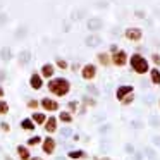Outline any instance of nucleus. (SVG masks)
Masks as SVG:
<instances>
[{"instance_id":"obj_32","label":"nucleus","mask_w":160,"mask_h":160,"mask_svg":"<svg viewBox=\"0 0 160 160\" xmlns=\"http://www.w3.org/2000/svg\"><path fill=\"white\" fill-rule=\"evenodd\" d=\"M78 69H81L79 64H72V66H71V71H78Z\"/></svg>"},{"instance_id":"obj_16","label":"nucleus","mask_w":160,"mask_h":160,"mask_svg":"<svg viewBox=\"0 0 160 160\" xmlns=\"http://www.w3.org/2000/svg\"><path fill=\"white\" fill-rule=\"evenodd\" d=\"M31 121L35 122V124H45L47 122V115L45 114H40V112H35L31 117Z\"/></svg>"},{"instance_id":"obj_15","label":"nucleus","mask_w":160,"mask_h":160,"mask_svg":"<svg viewBox=\"0 0 160 160\" xmlns=\"http://www.w3.org/2000/svg\"><path fill=\"white\" fill-rule=\"evenodd\" d=\"M18 155H19L21 160H31V157H29V150L26 148V146H22V145L18 146Z\"/></svg>"},{"instance_id":"obj_14","label":"nucleus","mask_w":160,"mask_h":160,"mask_svg":"<svg viewBox=\"0 0 160 160\" xmlns=\"http://www.w3.org/2000/svg\"><path fill=\"white\" fill-rule=\"evenodd\" d=\"M67 157L69 158H72V160H78V158H86V152L84 150H72V152H69L67 153Z\"/></svg>"},{"instance_id":"obj_29","label":"nucleus","mask_w":160,"mask_h":160,"mask_svg":"<svg viewBox=\"0 0 160 160\" xmlns=\"http://www.w3.org/2000/svg\"><path fill=\"white\" fill-rule=\"evenodd\" d=\"M38 105H40V103H38L36 100H29V102H28V107H29V108H38Z\"/></svg>"},{"instance_id":"obj_28","label":"nucleus","mask_w":160,"mask_h":160,"mask_svg":"<svg viewBox=\"0 0 160 160\" xmlns=\"http://www.w3.org/2000/svg\"><path fill=\"white\" fill-rule=\"evenodd\" d=\"M86 43H88V45H97V43H98V38H95V36H90V38L86 40Z\"/></svg>"},{"instance_id":"obj_31","label":"nucleus","mask_w":160,"mask_h":160,"mask_svg":"<svg viewBox=\"0 0 160 160\" xmlns=\"http://www.w3.org/2000/svg\"><path fill=\"white\" fill-rule=\"evenodd\" d=\"M0 128H2V131H5V132H7L9 129H11V126H9L7 122H2V126H0Z\"/></svg>"},{"instance_id":"obj_19","label":"nucleus","mask_w":160,"mask_h":160,"mask_svg":"<svg viewBox=\"0 0 160 160\" xmlns=\"http://www.w3.org/2000/svg\"><path fill=\"white\" fill-rule=\"evenodd\" d=\"M100 24L102 22L98 21V19H90V21H88V28L90 29H100Z\"/></svg>"},{"instance_id":"obj_26","label":"nucleus","mask_w":160,"mask_h":160,"mask_svg":"<svg viewBox=\"0 0 160 160\" xmlns=\"http://www.w3.org/2000/svg\"><path fill=\"white\" fill-rule=\"evenodd\" d=\"M67 107H69L71 112H76L78 110V102H69V105H67Z\"/></svg>"},{"instance_id":"obj_1","label":"nucleus","mask_w":160,"mask_h":160,"mask_svg":"<svg viewBox=\"0 0 160 160\" xmlns=\"http://www.w3.org/2000/svg\"><path fill=\"white\" fill-rule=\"evenodd\" d=\"M129 67H131L132 72H136L138 76H143V74L150 72V62L146 57H143L141 53H132L129 55Z\"/></svg>"},{"instance_id":"obj_12","label":"nucleus","mask_w":160,"mask_h":160,"mask_svg":"<svg viewBox=\"0 0 160 160\" xmlns=\"http://www.w3.org/2000/svg\"><path fill=\"white\" fill-rule=\"evenodd\" d=\"M148 74H150V81L158 86V84H160V69H158V67H152Z\"/></svg>"},{"instance_id":"obj_18","label":"nucleus","mask_w":160,"mask_h":160,"mask_svg":"<svg viewBox=\"0 0 160 160\" xmlns=\"http://www.w3.org/2000/svg\"><path fill=\"white\" fill-rule=\"evenodd\" d=\"M59 119L62 122H66V124H71V122H72V115H71V112H60Z\"/></svg>"},{"instance_id":"obj_9","label":"nucleus","mask_w":160,"mask_h":160,"mask_svg":"<svg viewBox=\"0 0 160 160\" xmlns=\"http://www.w3.org/2000/svg\"><path fill=\"white\" fill-rule=\"evenodd\" d=\"M29 86H31L33 90H42V86H43V78H42V74L33 72L31 78H29Z\"/></svg>"},{"instance_id":"obj_36","label":"nucleus","mask_w":160,"mask_h":160,"mask_svg":"<svg viewBox=\"0 0 160 160\" xmlns=\"http://www.w3.org/2000/svg\"><path fill=\"white\" fill-rule=\"evenodd\" d=\"M2 97H4V88L0 86V98H2Z\"/></svg>"},{"instance_id":"obj_24","label":"nucleus","mask_w":160,"mask_h":160,"mask_svg":"<svg viewBox=\"0 0 160 160\" xmlns=\"http://www.w3.org/2000/svg\"><path fill=\"white\" fill-rule=\"evenodd\" d=\"M152 60L155 64V67H160V53H152Z\"/></svg>"},{"instance_id":"obj_35","label":"nucleus","mask_w":160,"mask_h":160,"mask_svg":"<svg viewBox=\"0 0 160 160\" xmlns=\"http://www.w3.org/2000/svg\"><path fill=\"white\" fill-rule=\"evenodd\" d=\"M4 19H7V18H5V14H0V24L4 22Z\"/></svg>"},{"instance_id":"obj_25","label":"nucleus","mask_w":160,"mask_h":160,"mask_svg":"<svg viewBox=\"0 0 160 160\" xmlns=\"http://www.w3.org/2000/svg\"><path fill=\"white\" fill-rule=\"evenodd\" d=\"M2 59H5V60L11 59V50H9V48H4V50H2Z\"/></svg>"},{"instance_id":"obj_8","label":"nucleus","mask_w":160,"mask_h":160,"mask_svg":"<svg viewBox=\"0 0 160 160\" xmlns=\"http://www.w3.org/2000/svg\"><path fill=\"white\" fill-rule=\"evenodd\" d=\"M40 103H42V107L45 108V110H48V112L59 110V102H57V100H52V98H43Z\"/></svg>"},{"instance_id":"obj_6","label":"nucleus","mask_w":160,"mask_h":160,"mask_svg":"<svg viewBox=\"0 0 160 160\" xmlns=\"http://www.w3.org/2000/svg\"><path fill=\"white\" fill-rule=\"evenodd\" d=\"M134 93V88H132V84H121V86H117V90H115V98H117L119 102H122L126 97H129V95Z\"/></svg>"},{"instance_id":"obj_2","label":"nucleus","mask_w":160,"mask_h":160,"mask_svg":"<svg viewBox=\"0 0 160 160\" xmlns=\"http://www.w3.org/2000/svg\"><path fill=\"white\" fill-rule=\"evenodd\" d=\"M48 91L55 97H66L71 91V83L66 78H53L48 81Z\"/></svg>"},{"instance_id":"obj_17","label":"nucleus","mask_w":160,"mask_h":160,"mask_svg":"<svg viewBox=\"0 0 160 160\" xmlns=\"http://www.w3.org/2000/svg\"><path fill=\"white\" fill-rule=\"evenodd\" d=\"M21 128L24 129V131H33V129H35V122H33L31 119H22Z\"/></svg>"},{"instance_id":"obj_34","label":"nucleus","mask_w":160,"mask_h":160,"mask_svg":"<svg viewBox=\"0 0 160 160\" xmlns=\"http://www.w3.org/2000/svg\"><path fill=\"white\" fill-rule=\"evenodd\" d=\"M93 160H110V158H108V157H95Z\"/></svg>"},{"instance_id":"obj_30","label":"nucleus","mask_w":160,"mask_h":160,"mask_svg":"<svg viewBox=\"0 0 160 160\" xmlns=\"http://www.w3.org/2000/svg\"><path fill=\"white\" fill-rule=\"evenodd\" d=\"M84 103H86V105H91V107H95V105H97V102H95L93 100V98H84Z\"/></svg>"},{"instance_id":"obj_20","label":"nucleus","mask_w":160,"mask_h":160,"mask_svg":"<svg viewBox=\"0 0 160 160\" xmlns=\"http://www.w3.org/2000/svg\"><path fill=\"white\" fill-rule=\"evenodd\" d=\"M40 143H42V138H40V136H33V138L28 139V146H36V145H40Z\"/></svg>"},{"instance_id":"obj_5","label":"nucleus","mask_w":160,"mask_h":160,"mask_svg":"<svg viewBox=\"0 0 160 160\" xmlns=\"http://www.w3.org/2000/svg\"><path fill=\"white\" fill-rule=\"evenodd\" d=\"M124 36H126L128 42L138 43V42H141V38H143V29L141 28H128L124 31Z\"/></svg>"},{"instance_id":"obj_3","label":"nucleus","mask_w":160,"mask_h":160,"mask_svg":"<svg viewBox=\"0 0 160 160\" xmlns=\"http://www.w3.org/2000/svg\"><path fill=\"white\" fill-rule=\"evenodd\" d=\"M110 55H112V66H115V67H124L129 64V55L122 48H119L117 52L110 53Z\"/></svg>"},{"instance_id":"obj_21","label":"nucleus","mask_w":160,"mask_h":160,"mask_svg":"<svg viewBox=\"0 0 160 160\" xmlns=\"http://www.w3.org/2000/svg\"><path fill=\"white\" fill-rule=\"evenodd\" d=\"M9 112V103L5 100H0V114L4 115V114H7Z\"/></svg>"},{"instance_id":"obj_10","label":"nucleus","mask_w":160,"mask_h":160,"mask_svg":"<svg viewBox=\"0 0 160 160\" xmlns=\"http://www.w3.org/2000/svg\"><path fill=\"white\" fill-rule=\"evenodd\" d=\"M43 152H45L47 155H52V153L55 152V139L53 138H45L43 139Z\"/></svg>"},{"instance_id":"obj_4","label":"nucleus","mask_w":160,"mask_h":160,"mask_svg":"<svg viewBox=\"0 0 160 160\" xmlns=\"http://www.w3.org/2000/svg\"><path fill=\"white\" fill-rule=\"evenodd\" d=\"M97 66L95 64H84L83 67H81V78H83L84 81H93L95 78H97Z\"/></svg>"},{"instance_id":"obj_27","label":"nucleus","mask_w":160,"mask_h":160,"mask_svg":"<svg viewBox=\"0 0 160 160\" xmlns=\"http://www.w3.org/2000/svg\"><path fill=\"white\" fill-rule=\"evenodd\" d=\"M28 60H29V53H28V52H22V53H21V62L26 64Z\"/></svg>"},{"instance_id":"obj_7","label":"nucleus","mask_w":160,"mask_h":160,"mask_svg":"<svg viewBox=\"0 0 160 160\" xmlns=\"http://www.w3.org/2000/svg\"><path fill=\"white\" fill-rule=\"evenodd\" d=\"M97 60L102 67H108L112 66V55L110 52H98L97 53Z\"/></svg>"},{"instance_id":"obj_13","label":"nucleus","mask_w":160,"mask_h":160,"mask_svg":"<svg viewBox=\"0 0 160 160\" xmlns=\"http://www.w3.org/2000/svg\"><path fill=\"white\" fill-rule=\"evenodd\" d=\"M45 131L50 132V134L57 131V119H55V117H48V119H47V122H45Z\"/></svg>"},{"instance_id":"obj_33","label":"nucleus","mask_w":160,"mask_h":160,"mask_svg":"<svg viewBox=\"0 0 160 160\" xmlns=\"http://www.w3.org/2000/svg\"><path fill=\"white\" fill-rule=\"evenodd\" d=\"M117 50H119V48H117V45H112V47H110V53L117 52Z\"/></svg>"},{"instance_id":"obj_22","label":"nucleus","mask_w":160,"mask_h":160,"mask_svg":"<svg viewBox=\"0 0 160 160\" xmlns=\"http://www.w3.org/2000/svg\"><path fill=\"white\" fill-rule=\"evenodd\" d=\"M55 66L60 67V69H67V67H69V64H67V60H64V59H57L55 60Z\"/></svg>"},{"instance_id":"obj_23","label":"nucleus","mask_w":160,"mask_h":160,"mask_svg":"<svg viewBox=\"0 0 160 160\" xmlns=\"http://www.w3.org/2000/svg\"><path fill=\"white\" fill-rule=\"evenodd\" d=\"M132 102H134V93H132V95H129V97H126L124 100L121 102V103L124 105V107H128V105H131V103H132Z\"/></svg>"},{"instance_id":"obj_37","label":"nucleus","mask_w":160,"mask_h":160,"mask_svg":"<svg viewBox=\"0 0 160 160\" xmlns=\"http://www.w3.org/2000/svg\"><path fill=\"white\" fill-rule=\"evenodd\" d=\"M31 160H42V158H40V157H33Z\"/></svg>"},{"instance_id":"obj_38","label":"nucleus","mask_w":160,"mask_h":160,"mask_svg":"<svg viewBox=\"0 0 160 160\" xmlns=\"http://www.w3.org/2000/svg\"><path fill=\"white\" fill-rule=\"evenodd\" d=\"M158 107H160V102H158Z\"/></svg>"},{"instance_id":"obj_11","label":"nucleus","mask_w":160,"mask_h":160,"mask_svg":"<svg viewBox=\"0 0 160 160\" xmlns=\"http://www.w3.org/2000/svg\"><path fill=\"white\" fill-rule=\"evenodd\" d=\"M53 72H55V67H53V64H43V66H42V78L50 79V78L53 76Z\"/></svg>"}]
</instances>
